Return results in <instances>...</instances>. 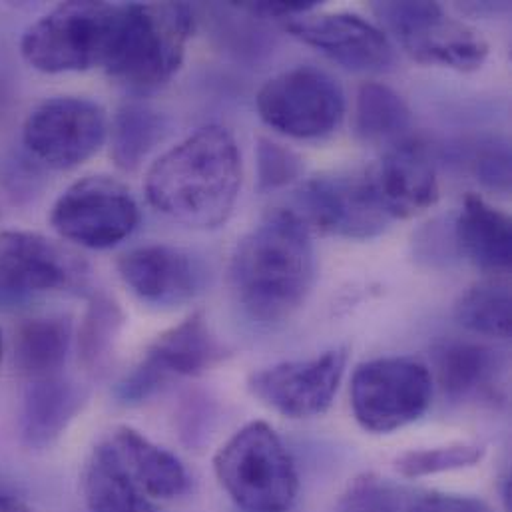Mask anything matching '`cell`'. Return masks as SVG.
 Masks as SVG:
<instances>
[{
	"instance_id": "cell-25",
	"label": "cell",
	"mask_w": 512,
	"mask_h": 512,
	"mask_svg": "<svg viewBox=\"0 0 512 512\" xmlns=\"http://www.w3.org/2000/svg\"><path fill=\"white\" fill-rule=\"evenodd\" d=\"M168 132L166 118L144 104H124L110 128V156L114 164L126 172L142 166L148 154L164 140Z\"/></svg>"
},
{
	"instance_id": "cell-21",
	"label": "cell",
	"mask_w": 512,
	"mask_h": 512,
	"mask_svg": "<svg viewBox=\"0 0 512 512\" xmlns=\"http://www.w3.org/2000/svg\"><path fill=\"white\" fill-rule=\"evenodd\" d=\"M72 343V323L66 317H36L26 321L14 343V363L22 379L38 381L62 375Z\"/></svg>"
},
{
	"instance_id": "cell-30",
	"label": "cell",
	"mask_w": 512,
	"mask_h": 512,
	"mask_svg": "<svg viewBox=\"0 0 512 512\" xmlns=\"http://www.w3.org/2000/svg\"><path fill=\"white\" fill-rule=\"evenodd\" d=\"M301 158L267 138L257 140V188L259 192H273L289 186L301 176Z\"/></svg>"
},
{
	"instance_id": "cell-15",
	"label": "cell",
	"mask_w": 512,
	"mask_h": 512,
	"mask_svg": "<svg viewBox=\"0 0 512 512\" xmlns=\"http://www.w3.org/2000/svg\"><path fill=\"white\" fill-rule=\"evenodd\" d=\"M363 180L391 222L415 218L439 200V178L431 152L413 138L393 144L363 172Z\"/></svg>"
},
{
	"instance_id": "cell-9",
	"label": "cell",
	"mask_w": 512,
	"mask_h": 512,
	"mask_svg": "<svg viewBox=\"0 0 512 512\" xmlns=\"http://www.w3.org/2000/svg\"><path fill=\"white\" fill-rule=\"evenodd\" d=\"M228 357L226 347L212 333L202 311L160 333L142 359L116 385V397L138 405L162 387L182 377H198Z\"/></svg>"
},
{
	"instance_id": "cell-27",
	"label": "cell",
	"mask_w": 512,
	"mask_h": 512,
	"mask_svg": "<svg viewBox=\"0 0 512 512\" xmlns=\"http://www.w3.org/2000/svg\"><path fill=\"white\" fill-rule=\"evenodd\" d=\"M457 321L473 333L507 339L511 335V289L503 281H483L461 295Z\"/></svg>"
},
{
	"instance_id": "cell-22",
	"label": "cell",
	"mask_w": 512,
	"mask_h": 512,
	"mask_svg": "<svg viewBox=\"0 0 512 512\" xmlns=\"http://www.w3.org/2000/svg\"><path fill=\"white\" fill-rule=\"evenodd\" d=\"M433 357L437 383L453 401L487 391L499 371L497 353L479 343L447 341L435 349Z\"/></svg>"
},
{
	"instance_id": "cell-26",
	"label": "cell",
	"mask_w": 512,
	"mask_h": 512,
	"mask_svg": "<svg viewBox=\"0 0 512 512\" xmlns=\"http://www.w3.org/2000/svg\"><path fill=\"white\" fill-rule=\"evenodd\" d=\"M122 307L108 295H94L78 331V359L90 373H100L112 359L116 339L124 327Z\"/></svg>"
},
{
	"instance_id": "cell-31",
	"label": "cell",
	"mask_w": 512,
	"mask_h": 512,
	"mask_svg": "<svg viewBox=\"0 0 512 512\" xmlns=\"http://www.w3.org/2000/svg\"><path fill=\"white\" fill-rule=\"evenodd\" d=\"M475 174L493 190H509L511 186V156L507 148H487L475 158Z\"/></svg>"
},
{
	"instance_id": "cell-34",
	"label": "cell",
	"mask_w": 512,
	"mask_h": 512,
	"mask_svg": "<svg viewBox=\"0 0 512 512\" xmlns=\"http://www.w3.org/2000/svg\"><path fill=\"white\" fill-rule=\"evenodd\" d=\"M14 184H10V192L16 196H28L32 192H36V178H38V166L32 164L30 160H24L20 158L18 162L10 164L8 168V174H6V180H16Z\"/></svg>"
},
{
	"instance_id": "cell-20",
	"label": "cell",
	"mask_w": 512,
	"mask_h": 512,
	"mask_svg": "<svg viewBox=\"0 0 512 512\" xmlns=\"http://www.w3.org/2000/svg\"><path fill=\"white\" fill-rule=\"evenodd\" d=\"M457 244L463 256L485 271H507L511 267V220L477 194L463 202L455 224Z\"/></svg>"
},
{
	"instance_id": "cell-12",
	"label": "cell",
	"mask_w": 512,
	"mask_h": 512,
	"mask_svg": "<svg viewBox=\"0 0 512 512\" xmlns=\"http://www.w3.org/2000/svg\"><path fill=\"white\" fill-rule=\"evenodd\" d=\"M84 263L36 232L0 234V307H18L38 295L78 287Z\"/></svg>"
},
{
	"instance_id": "cell-1",
	"label": "cell",
	"mask_w": 512,
	"mask_h": 512,
	"mask_svg": "<svg viewBox=\"0 0 512 512\" xmlns=\"http://www.w3.org/2000/svg\"><path fill=\"white\" fill-rule=\"evenodd\" d=\"M242 188V154L234 134L218 124L204 126L164 152L148 170V204L166 218L194 228L224 226Z\"/></svg>"
},
{
	"instance_id": "cell-17",
	"label": "cell",
	"mask_w": 512,
	"mask_h": 512,
	"mask_svg": "<svg viewBox=\"0 0 512 512\" xmlns=\"http://www.w3.org/2000/svg\"><path fill=\"white\" fill-rule=\"evenodd\" d=\"M118 273L128 289L144 303L176 307L192 301L204 285V267L186 250L150 244L118 259Z\"/></svg>"
},
{
	"instance_id": "cell-11",
	"label": "cell",
	"mask_w": 512,
	"mask_h": 512,
	"mask_svg": "<svg viewBox=\"0 0 512 512\" xmlns=\"http://www.w3.org/2000/svg\"><path fill=\"white\" fill-rule=\"evenodd\" d=\"M108 138L104 108L88 98L56 96L26 118L22 142L30 156L52 170H72L88 162Z\"/></svg>"
},
{
	"instance_id": "cell-4",
	"label": "cell",
	"mask_w": 512,
	"mask_h": 512,
	"mask_svg": "<svg viewBox=\"0 0 512 512\" xmlns=\"http://www.w3.org/2000/svg\"><path fill=\"white\" fill-rule=\"evenodd\" d=\"M124 4L64 2L34 24L20 38L22 58L40 72L62 74L104 66Z\"/></svg>"
},
{
	"instance_id": "cell-29",
	"label": "cell",
	"mask_w": 512,
	"mask_h": 512,
	"mask_svg": "<svg viewBox=\"0 0 512 512\" xmlns=\"http://www.w3.org/2000/svg\"><path fill=\"white\" fill-rule=\"evenodd\" d=\"M411 501L405 489L369 473L347 487L335 512H407Z\"/></svg>"
},
{
	"instance_id": "cell-37",
	"label": "cell",
	"mask_w": 512,
	"mask_h": 512,
	"mask_svg": "<svg viewBox=\"0 0 512 512\" xmlns=\"http://www.w3.org/2000/svg\"><path fill=\"white\" fill-rule=\"evenodd\" d=\"M0 359H2V333H0Z\"/></svg>"
},
{
	"instance_id": "cell-7",
	"label": "cell",
	"mask_w": 512,
	"mask_h": 512,
	"mask_svg": "<svg viewBox=\"0 0 512 512\" xmlns=\"http://www.w3.org/2000/svg\"><path fill=\"white\" fill-rule=\"evenodd\" d=\"M373 10L403 50L421 64L471 72L489 56L487 40L451 18L437 2H377Z\"/></svg>"
},
{
	"instance_id": "cell-6",
	"label": "cell",
	"mask_w": 512,
	"mask_h": 512,
	"mask_svg": "<svg viewBox=\"0 0 512 512\" xmlns=\"http://www.w3.org/2000/svg\"><path fill=\"white\" fill-rule=\"evenodd\" d=\"M433 399V375L411 357H381L359 365L351 379L355 421L369 433L387 435L419 421Z\"/></svg>"
},
{
	"instance_id": "cell-24",
	"label": "cell",
	"mask_w": 512,
	"mask_h": 512,
	"mask_svg": "<svg viewBox=\"0 0 512 512\" xmlns=\"http://www.w3.org/2000/svg\"><path fill=\"white\" fill-rule=\"evenodd\" d=\"M411 126L407 102L389 86L367 82L357 92L355 134L367 144H397Z\"/></svg>"
},
{
	"instance_id": "cell-32",
	"label": "cell",
	"mask_w": 512,
	"mask_h": 512,
	"mask_svg": "<svg viewBox=\"0 0 512 512\" xmlns=\"http://www.w3.org/2000/svg\"><path fill=\"white\" fill-rule=\"evenodd\" d=\"M407 512H495V509L475 497L429 493L413 499Z\"/></svg>"
},
{
	"instance_id": "cell-19",
	"label": "cell",
	"mask_w": 512,
	"mask_h": 512,
	"mask_svg": "<svg viewBox=\"0 0 512 512\" xmlns=\"http://www.w3.org/2000/svg\"><path fill=\"white\" fill-rule=\"evenodd\" d=\"M84 403L86 391L64 375L28 381L18 417L22 445L30 451L52 447L76 419Z\"/></svg>"
},
{
	"instance_id": "cell-35",
	"label": "cell",
	"mask_w": 512,
	"mask_h": 512,
	"mask_svg": "<svg viewBox=\"0 0 512 512\" xmlns=\"http://www.w3.org/2000/svg\"><path fill=\"white\" fill-rule=\"evenodd\" d=\"M20 503H24V499L18 485L12 479L0 475V512H10Z\"/></svg>"
},
{
	"instance_id": "cell-5",
	"label": "cell",
	"mask_w": 512,
	"mask_h": 512,
	"mask_svg": "<svg viewBox=\"0 0 512 512\" xmlns=\"http://www.w3.org/2000/svg\"><path fill=\"white\" fill-rule=\"evenodd\" d=\"M214 471L230 499L248 512H287L299 477L279 435L263 421L242 427L218 451Z\"/></svg>"
},
{
	"instance_id": "cell-23",
	"label": "cell",
	"mask_w": 512,
	"mask_h": 512,
	"mask_svg": "<svg viewBox=\"0 0 512 512\" xmlns=\"http://www.w3.org/2000/svg\"><path fill=\"white\" fill-rule=\"evenodd\" d=\"M82 491L88 512H158L102 443L94 447L84 465Z\"/></svg>"
},
{
	"instance_id": "cell-10",
	"label": "cell",
	"mask_w": 512,
	"mask_h": 512,
	"mask_svg": "<svg viewBox=\"0 0 512 512\" xmlns=\"http://www.w3.org/2000/svg\"><path fill=\"white\" fill-rule=\"evenodd\" d=\"M140 208L130 190L108 176H88L62 192L50 212L54 232L88 250H108L134 234Z\"/></svg>"
},
{
	"instance_id": "cell-36",
	"label": "cell",
	"mask_w": 512,
	"mask_h": 512,
	"mask_svg": "<svg viewBox=\"0 0 512 512\" xmlns=\"http://www.w3.org/2000/svg\"><path fill=\"white\" fill-rule=\"evenodd\" d=\"M10 512H32L30 511V509H28V507H26V503H20V505H18V507H14V509H12V511Z\"/></svg>"
},
{
	"instance_id": "cell-33",
	"label": "cell",
	"mask_w": 512,
	"mask_h": 512,
	"mask_svg": "<svg viewBox=\"0 0 512 512\" xmlns=\"http://www.w3.org/2000/svg\"><path fill=\"white\" fill-rule=\"evenodd\" d=\"M238 6L259 16L287 20V18L311 12L315 8V2H242Z\"/></svg>"
},
{
	"instance_id": "cell-14",
	"label": "cell",
	"mask_w": 512,
	"mask_h": 512,
	"mask_svg": "<svg viewBox=\"0 0 512 512\" xmlns=\"http://www.w3.org/2000/svg\"><path fill=\"white\" fill-rule=\"evenodd\" d=\"M299 220L311 232L347 240H371L385 232L389 218L369 194L363 176H321L297 190Z\"/></svg>"
},
{
	"instance_id": "cell-2",
	"label": "cell",
	"mask_w": 512,
	"mask_h": 512,
	"mask_svg": "<svg viewBox=\"0 0 512 512\" xmlns=\"http://www.w3.org/2000/svg\"><path fill=\"white\" fill-rule=\"evenodd\" d=\"M309 234L293 210L275 208L236 246L230 287L257 323H281L307 299L315 279Z\"/></svg>"
},
{
	"instance_id": "cell-3",
	"label": "cell",
	"mask_w": 512,
	"mask_h": 512,
	"mask_svg": "<svg viewBox=\"0 0 512 512\" xmlns=\"http://www.w3.org/2000/svg\"><path fill=\"white\" fill-rule=\"evenodd\" d=\"M192 32L194 10L184 2L124 4L104 70L130 92L160 90L182 68Z\"/></svg>"
},
{
	"instance_id": "cell-18",
	"label": "cell",
	"mask_w": 512,
	"mask_h": 512,
	"mask_svg": "<svg viewBox=\"0 0 512 512\" xmlns=\"http://www.w3.org/2000/svg\"><path fill=\"white\" fill-rule=\"evenodd\" d=\"M100 443L148 499L168 501L190 491L192 479L184 463L140 431L116 427Z\"/></svg>"
},
{
	"instance_id": "cell-13",
	"label": "cell",
	"mask_w": 512,
	"mask_h": 512,
	"mask_svg": "<svg viewBox=\"0 0 512 512\" xmlns=\"http://www.w3.org/2000/svg\"><path fill=\"white\" fill-rule=\"evenodd\" d=\"M347 349H331L313 359L285 361L254 373L248 381L252 395L289 419L323 415L343 381Z\"/></svg>"
},
{
	"instance_id": "cell-8",
	"label": "cell",
	"mask_w": 512,
	"mask_h": 512,
	"mask_svg": "<svg viewBox=\"0 0 512 512\" xmlns=\"http://www.w3.org/2000/svg\"><path fill=\"white\" fill-rule=\"evenodd\" d=\"M256 108L259 118L279 134L313 140L331 134L341 124L345 94L327 72L297 66L259 88Z\"/></svg>"
},
{
	"instance_id": "cell-16",
	"label": "cell",
	"mask_w": 512,
	"mask_h": 512,
	"mask_svg": "<svg viewBox=\"0 0 512 512\" xmlns=\"http://www.w3.org/2000/svg\"><path fill=\"white\" fill-rule=\"evenodd\" d=\"M285 30L355 72H381L393 64V46L385 32L353 12H305L287 18Z\"/></svg>"
},
{
	"instance_id": "cell-28",
	"label": "cell",
	"mask_w": 512,
	"mask_h": 512,
	"mask_svg": "<svg viewBox=\"0 0 512 512\" xmlns=\"http://www.w3.org/2000/svg\"><path fill=\"white\" fill-rule=\"evenodd\" d=\"M485 453V445L479 443H451L443 447L411 449L397 457L395 469L405 479H423L477 467L485 459Z\"/></svg>"
}]
</instances>
